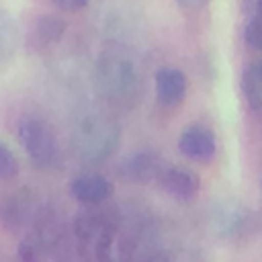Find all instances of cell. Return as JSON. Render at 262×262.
Returning a JSON list of instances; mask_svg holds the SVG:
<instances>
[{
	"mask_svg": "<svg viewBox=\"0 0 262 262\" xmlns=\"http://www.w3.org/2000/svg\"><path fill=\"white\" fill-rule=\"evenodd\" d=\"M94 88L115 108H131L141 96V78L135 61L117 49L102 51L94 63Z\"/></svg>",
	"mask_w": 262,
	"mask_h": 262,
	"instance_id": "1",
	"label": "cell"
},
{
	"mask_svg": "<svg viewBox=\"0 0 262 262\" xmlns=\"http://www.w3.org/2000/svg\"><path fill=\"white\" fill-rule=\"evenodd\" d=\"M121 141L119 123L104 113H88L80 117L72 131V151L78 160L100 164L108 160Z\"/></svg>",
	"mask_w": 262,
	"mask_h": 262,
	"instance_id": "2",
	"label": "cell"
},
{
	"mask_svg": "<svg viewBox=\"0 0 262 262\" xmlns=\"http://www.w3.org/2000/svg\"><path fill=\"white\" fill-rule=\"evenodd\" d=\"M74 244L80 252V260L86 262H113V231L111 225L86 211L74 223Z\"/></svg>",
	"mask_w": 262,
	"mask_h": 262,
	"instance_id": "3",
	"label": "cell"
},
{
	"mask_svg": "<svg viewBox=\"0 0 262 262\" xmlns=\"http://www.w3.org/2000/svg\"><path fill=\"white\" fill-rule=\"evenodd\" d=\"M18 141L29 160L39 168H49L57 160V139L53 129L39 117H23L16 125Z\"/></svg>",
	"mask_w": 262,
	"mask_h": 262,
	"instance_id": "4",
	"label": "cell"
},
{
	"mask_svg": "<svg viewBox=\"0 0 262 262\" xmlns=\"http://www.w3.org/2000/svg\"><path fill=\"white\" fill-rule=\"evenodd\" d=\"M70 192L78 203L92 207V205L104 203L113 194V184L96 172H82L74 176L70 184Z\"/></svg>",
	"mask_w": 262,
	"mask_h": 262,
	"instance_id": "5",
	"label": "cell"
},
{
	"mask_svg": "<svg viewBox=\"0 0 262 262\" xmlns=\"http://www.w3.org/2000/svg\"><path fill=\"white\" fill-rule=\"evenodd\" d=\"M186 86H188V82H186L184 72H180L178 68H172V66L160 68L154 76L156 96H158L160 104H164V106L180 104L186 96Z\"/></svg>",
	"mask_w": 262,
	"mask_h": 262,
	"instance_id": "6",
	"label": "cell"
},
{
	"mask_svg": "<svg viewBox=\"0 0 262 262\" xmlns=\"http://www.w3.org/2000/svg\"><path fill=\"white\" fill-rule=\"evenodd\" d=\"M178 149L190 158V160H211L217 149V141L211 129L203 125H190L186 127L178 137Z\"/></svg>",
	"mask_w": 262,
	"mask_h": 262,
	"instance_id": "7",
	"label": "cell"
},
{
	"mask_svg": "<svg viewBox=\"0 0 262 262\" xmlns=\"http://www.w3.org/2000/svg\"><path fill=\"white\" fill-rule=\"evenodd\" d=\"M156 180L170 196L178 201H190L199 192V186H201L199 176L192 170L178 168V166H168V168L164 166Z\"/></svg>",
	"mask_w": 262,
	"mask_h": 262,
	"instance_id": "8",
	"label": "cell"
},
{
	"mask_svg": "<svg viewBox=\"0 0 262 262\" xmlns=\"http://www.w3.org/2000/svg\"><path fill=\"white\" fill-rule=\"evenodd\" d=\"M162 168L164 166L154 151H137L121 164V176L127 182H147L156 180Z\"/></svg>",
	"mask_w": 262,
	"mask_h": 262,
	"instance_id": "9",
	"label": "cell"
},
{
	"mask_svg": "<svg viewBox=\"0 0 262 262\" xmlns=\"http://www.w3.org/2000/svg\"><path fill=\"white\" fill-rule=\"evenodd\" d=\"M20 45V27L18 20L4 8H0V72L6 70L16 57Z\"/></svg>",
	"mask_w": 262,
	"mask_h": 262,
	"instance_id": "10",
	"label": "cell"
},
{
	"mask_svg": "<svg viewBox=\"0 0 262 262\" xmlns=\"http://www.w3.org/2000/svg\"><path fill=\"white\" fill-rule=\"evenodd\" d=\"M242 90L252 111H262V59L248 63L242 74Z\"/></svg>",
	"mask_w": 262,
	"mask_h": 262,
	"instance_id": "11",
	"label": "cell"
},
{
	"mask_svg": "<svg viewBox=\"0 0 262 262\" xmlns=\"http://www.w3.org/2000/svg\"><path fill=\"white\" fill-rule=\"evenodd\" d=\"M45 252H47V239L41 233H29L18 246L20 262H43Z\"/></svg>",
	"mask_w": 262,
	"mask_h": 262,
	"instance_id": "12",
	"label": "cell"
},
{
	"mask_svg": "<svg viewBox=\"0 0 262 262\" xmlns=\"http://www.w3.org/2000/svg\"><path fill=\"white\" fill-rule=\"evenodd\" d=\"M66 31V23L57 16H43L39 20L37 33H39V41L41 43H53L57 41Z\"/></svg>",
	"mask_w": 262,
	"mask_h": 262,
	"instance_id": "13",
	"label": "cell"
},
{
	"mask_svg": "<svg viewBox=\"0 0 262 262\" xmlns=\"http://www.w3.org/2000/svg\"><path fill=\"white\" fill-rule=\"evenodd\" d=\"M244 41L250 49L262 51V12L250 14L246 29H244Z\"/></svg>",
	"mask_w": 262,
	"mask_h": 262,
	"instance_id": "14",
	"label": "cell"
},
{
	"mask_svg": "<svg viewBox=\"0 0 262 262\" xmlns=\"http://www.w3.org/2000/svg\"><path fill=\"white\" fill-rule=\"evenodd\" d=\"M18 174V160L12 149L0 141V180H10Z\"/></svg>",
	"mask_w": 262,
	"mask_h": 262,
	"instance_id": "15",
	"label": "cell"
},
{
	"mask_svg": "<svg viewBox=\"0 0 262 262\" xmlns=\"http://www.w3.org/2000/svg\"><path fill=\"white\" fill-rule=\"evenodd\" d=\"M49 2L55 8H61L66 12H78V10H84L90 0H49Z\"/></svg>",
	"mask_w": 262,
	"mask_h": 262,
	"instance_id": "16",
	"label": "cell"
},
{
	"mask_svg": "<svg viewBox=\"0 0 262 262\" xmlns=\"http://www.w3.org/2000/svg\"><path fill=\"white\" fill-rule=\"evenodd\" d=\"M209 2H211V0H176V4H178L182 10H186V12H196V10L205 8Z\"/></svg>",
	"mask_w": 262,
	"mask_h": 262,
	"instance_id": "17",
	"label": "cell"
},
{
	"mask_svg": "<svg viewBox=\"0 0 262 262\" xmlns=\"http://www.w3.org/2000/svg\"><path fill=\"white\" fill-rule=\"evenodd\" d=\"M242 6L248 14H254V12H262V0H242Z\"/></svg>",
	"mask_w": 262,
	"mask_h": 262,
	"instance_id": "18",
	"label": "cell"
},
{
	"mask_svg": "<svg viewBox=\"0 0 262 262\" xmlns=\"http://www.w3.org/2000/svg\"><path fill=\"white\" fill-rule=\"evenodd\" d=\"M145 262H170L166 256H162V254H158V256H151V258H147Z\"/></svg>",
	"mask_w": 262,
	"mask_h": 262,
	"instance_id": "19",
	"label": "cell"
}]
</instances>
